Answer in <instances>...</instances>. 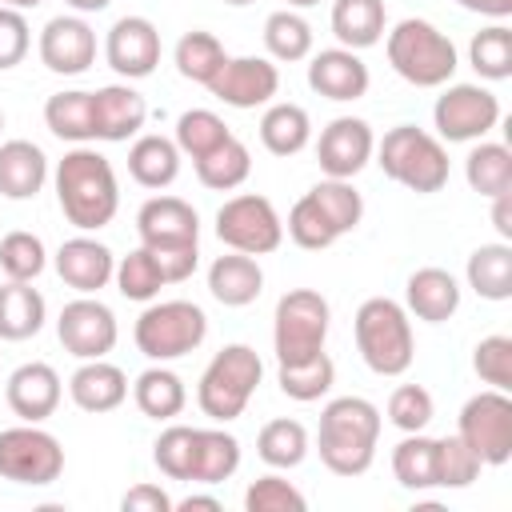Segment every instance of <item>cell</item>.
Wrapping results in <instances>:
<instances>
[{
    "mask_svg": "<svg viewBox=\"0 0 512 512\" xmlns=\"http://www.w3.org/2000/svg\"><path fill=\"white\" fill-rule=\"evenodd\" d=\"M56 200L68 224H76L80 232H100L104 224L116 220L120 208V184H116V168L104 152L76 144L72 152H64V160L56 164Z\"/></svg>",
    "mask_w": 512,
    "mask_h": 512,
    "instance_id": "1",
    "label": "cell"
},
{
    "mask_svg": "<svg viewBox=\"0 0 512 512\" xmlns=\"http://www.w3.org/2000/svg\"><path fill=\"white\" fill-rule=\"evenodd\" d=\"M380 408L364 396H336L320 412V432H316V452L328 472L336 476H364L376 460V440H380Z\"/></svg>",
    "mask_w": 512,
    "mask_h": 512,
    "instance_id": "2",
    "label": "cell"
},
{
    "mask_svg": "<svg viewBox=\"0 0 512 512\" xmlns=\"http://www.w3.org/2000/svg\"><path fill=\"white\" fill-rule=\"evenodd\" d=\"M356 332V348L360 360L376 372V376H404L416 360V336H412V320L408 308L388 300V296H368L356 308L352 320Z\"/></svg>",
    "mask_w": 512,
    "mask_h": 512,
    "instance_id": "3",
    "label": "cell"
},
{
    "mask_svg": "<svg viewBox=\"0 0 512 512\" xmlns=\"http://www.w3.org/2000/svg\"><path fill=\"white\" fill-rule=\"evenodd\" d=\"M384 52H388L392 72L400 80H408L412 88H444L460 68L456 44L432 20H420V16L400 20L388 32Z\"/></svg>",
    "mask_w": 512,
    "mask_h": 512,
    "instance_id": "4",
    "label": "cell"
},
{
    "mask_svg": "<svg viewBox=\"0 0 512 512\" xmlns=\"http://www.w3.org/2000/svg\"><path fill=\"white\" fill-rule=\"evenodd\" d=\"M376 164L384 168L388 180L404 184L416 196H432L448 184V148L440 136L416 128V124H396L384 132L376 144Z\"/></svg>",
    "mask_w": 512,
    "mask_h": 512,
    "instance_id": "5",
    "label": "cell"
},
{
    "mask_svg": "<svg viewBox=\"0 0 512 512\" xmlns=\"http://www.w3.org/2000/svg\"><path fill=\"white\" fill-rule=\"evenodd\" d=\"M264 376V364H260V352L248 348V344H224L208 368L200 372V384H196V404L208 420L216 424H228L236 416H244L256 384Z\"/></svg>",
    "mask_w": 512,
    "mask_h": 512,
    "instance_id": "6",
    "label": "cell"
},
{
    "mask_svg": "<svg viewBox=\"0 0 512 512\" xmlns=\"http://www.w3.org/2000/svg\"><path fill=\"white\" fill-rule=\"evenodd\" d=\"M204 336H208V316L192 300H160V304H148L136 316V328H132L136 348L148 360H156V364H168V360H180V356L196 352L204 344Z\"/></svg>",
    "mask_w": 512,
    "mask_h": 512,
    "instance_id": "7",
    "label": "cell"
},
{
    "mask_svg": "<svg viewBox=\"0 0 512 512\" xmlns=\"http://www.w3.org/2000/svg\"><path fill=\"white\" fill-rule=\"evenodd\" d=\"M328 324H332V308L316 288H288L272 312L276 364H296L316 356L328 340Z\"/></svg>",
    "mask_w": 512,
    "mask_h": 512,
    "instance_id": "8",
    "label": "cell"
},
{
    "mask_svg": "<svg viewBox=\"0 0 512 512\" xmlns=\"http://www.w3.org/2000/svg\"><path fill=\"white\" fill-rule=\"evenodd\" d=\"M216 236L224 248L244 256H268L284 244V220L268 196L240 192L220 204L216 212Z\"/></svg>",
    "mask_w": 512,
    "mask_h": 512,
    "instance_id": "9",
    "label": "cell"
},
{
    "mask_svg": "<svg viewBox=\"0 0 512 512\" xmlns=\"http://www.w3.org/2000/svg\"><path fill=\"white\" fill-rule=\"evenodd\" d=\"M456 436L480 456V464L500 468L512 460V400L500 388H484L472 400H464Z\"/></svg>",
    "mask_w": 512,
    "mask_h": 512,
    "instance_id": "10",
    "label": "cell"
},
{
    "mask_svg": "<svg viewBox=\"0 0 512 512\" xmlns=\"http://www.w3.org/2000/svg\"><path fill=\"white\" fill-rule=\"evenodd\" d=\"M64 472V448L52 432L40 424H16L0 432V476L12 484H32L44 488L60 480Z\"/></svg>",
    "mask_w": 512,
    "mask_h": 512,
    "instance_id": "11",
    "label": "cell"
},
{
    "mask_svg": "<svg viewBox=\"0 0 512 512\" xmlns=\"http://www.w3.org/2000/svg\"><path fill=\"white\" fill-rule=\"evenodd\" d=\"M432 124L448 144L484 140L500 124V100L480 84H448L432 104Z\"/></svg>",
    "mask_w": 512,
    "mask_h": 512,
    "instance_id": "12",
    "label": "cell"
},
{
    "mask_svg": "<svg viewBox=\"0 0 512 512\" xmlns=\"http://www.w3.org/2000/svg\"><path fill=\"white\" fill-rule=\"evenodd\" d=\"M56 336L64 344V352H72L76 360H104L112 348H116V336H120V324H116V312L96 300V296H76L60 308V320H56Z\"/></svg>",
    "mask_w": 512,
    "mask_h": 512,
    "instance_id": "13",
    "label": "cell"
},
{
    "mask_svg": "<svg viewBox=\"0 0 512 512\" xmlns=\"http://www.w3.org/2000/svg\"><path fill=\"white\" fill-rule=\"evenodd\" d=\"M104 60L124 80H144L160 64V28L148 16H120L104 36Z\"/></svg>",
    "mask_w": 512,
    "mask_h": 512,
    "instance_id": "14",
    "label": "cell"
},
{
    "mask_svg": "<svg viewBox=\"0 0 512 512\" xmlns=\"http://www.w3.org/2000/svg\"><path fill=\"white\" fill-rule=\"evenodd\" d=\"M208 92L228 108H260L280 92V68L268 56H228Z\"/></svg>",
    "mask_w": 512,
    "mask_h": 512,
    "instance_id": "15",
    "label": "cell"
},
{
    "mask_svg": "<svg viewBox=\"0 0 512 512\" xmlns=\"http://www.w3.org/2000/svg\"><path fill=\"white\" fill-rule=\"evenodd\" d=\"M40 64L56 76H80L96 60V32L84 16H52L40 32Z\"/></svg>",
    "mask_w": 512,
    "mask_h": 512,
    "instance_id": "16",
    "label": "cell"
},
{
    "mask_svg": "<svg viewBox=\"0 0 512 512\" xmlns=\"http://www.w3.org/2000/svg\"><path fill=\"white\" fill-rule=\"evenodd\" d=\"M372 152H376V136L360 116H336L316 140V160L324 176H336V180H352L372 160Z\"/></svg>",
    "mask_w": 512,
    "mask_h": 512,
    "instance_id": "17",
    "label": "cell"
},
{
    "mask_svg": "<svg viewBox=\"0 0 512 512\" xmlns=\"http://www.w3.org/2000/svg\"><path fill=\"white\" fill-rule=\"evenodd\" d=\"M60 396H64V384H60V372L44 360H28L20 364L8 384H4V400L8 408L24 420V424H44L56 408H60Z\"/></svg>",
    "mask_w": 512,
    "mask_h": 512,
    "instance_id": "18",
    "label": "cell"
},
{
    "mask_svg": "<svg viewBox=\"0 0 512 512\" xmlns=\"http://www.w3.org/2000/svg\"><path fill=\"white\" fill-rule=\"evenodd\" d=\"M140 244L168 248V244H200V216L180 196H152L136 212Z\"/></svg>",
    "mask_w": 512,
    "mask_h": 512,
    "instance_id": "19",
    "label": "cell"
},
{
    "mask_svg": "<svg viewBox=\"0 0 512 512\" xmlns=\"http://www.w3.org/2000/svg\"><path fill=\"white\" fill-rule=\"evenodd\" d=\"M372 76L368 64L360 60V52L352 48H320L308 60V88L320 92L324 100H360L368 92Z\"/></svg>",
    "mask_w": 512,
    "mask_h": 512,
    "instance_id": "20",
    "label": "cell"
},
{
    "mask_svg": "<svg viewBox=\"0 0 512 512\" xmlns=\"http://www.w3.org/2000/svg\"><path fill=\"white\" fill-rule=\"evenodd\" d=\"M148 120V100L132 84H104L92 92V128L104 144H124Z\"/></svg>",
    "mask_w": 512,
    "mask_h": 512,
    "instance_id": "21",
    "label": "cell"
},
{
    "mask_svg": "<svg viewBox=\"0 0 512 512\" xmlns=\"http://www.w3.org/2000/svg\"><path fill=\"white\" fill-rule=\"evenodd\" d=\"M112 272H116L112 248L92 236H72L56 248V276L80 296H96L112 280Z\"/></svg>",
    "mask_w": 512,
    "mask_h": 512,
    "instance_id": "22",
    "label": "cell"
},
{
    "mask_svg": "<svg viewBox=\"0 0 512 512\" xmlns=\"http://www.w3.org/2000/svg\"><path fill=\"white\" fill-rule=\"evenodd\" d=\"M68 396L80 412H116L128 400V376L108 360H84L68 380Z\"/></svg>",
    "mask_w": 512,
    "mask_h": 512,
    "instance_id": "23",
    "label": "cell"
},
{
    "mask_svg": "<svg viewBox=\"0 0 512 512\" xmlns=\"http://www.w3.org/2000/svg\"><path fill=\"white\" fill-rule=\"evenodd\" d=\"M208 292L224 308H248L264 292V268L256 264V256L228 248V256H216L208 268Z\"/></svg>",
    "mask_w": 512,
    "mask_h": 512,
    "instance_id": "24",
    "label": "cell"
},
{
    "mask_svg": "<svg viewBox=\"0 0 512 512\" xmlns=\"http://www.w3.org/2000/svg\"><path fill=\"white\" fill-rule=\"evenodd\" d=\"M404 304L424 324H444L460 308V284L444 268H416L404 284Z\"/></svg>",
    "mask_w": 512,
    "mask_h": 512,
    "instance_id": "25",
    "label": "cell"
},
{
    "mask_svg": "<svg viewBox=\"0 0 512 512\" xmlns=\"http://www.w3.org/2000/svg\"><path fill=\"white\" fill-rule=\"evenodd\" d=\"M48 180V156L32 140H4L0 144V196L4 200H32Z\"/></svg>",
    "mask_w": 512,
    "mask_h": 512,
    "instance_id": "26",
    "label": "cell"
},
{
    "mask_svg": "<svg viewBox=\"0 0 512 512\" xmlns=\"http://www.w3.org/2000/svg\"><path fill=\"white\" fill-rule=\"evenodd\" d=\"M128 176L140 188H168L180 176V148H176V140H168L160 132L136 136L132 148H128Z\"/></svg>",
    "mask_w": 512,
    "mask_h": 512,
    "instance_id": "27",
    "label": "cell"
},
{
    "mask_svg": "<svg viewBox=\"0 0 512 512\" xmlns=\"http://www.w3.org/2000/svg\"><path fill=\"white\" fill-rule=\"evenodd\" d=\"M384 0H332V36L340 48L364 52L384 36Z\"/></svg>",
    "mask_w": 512,
    "mask_h": 512,
    "instance_id": "28",
    "label": "cell"
},
{
    "mask_svg": "<svg viewBox=\"0 0 512 512\" xmlns=\"http://www.w3.org/2000/svg\"><path fill=\"white\" fill-rule=\"evenodd\" d=\"M48 304L32 288V280H4L0 284V340H28L44 328Z\"/></svg>",
    "mask_w": 512,
    "mask_h": 512,
    "instance_id": "29",
    "label": "cell"
},
{
    "mask_svg": "<svg viewBox=\"0 0 512 512\" xmlns=\"http://www.w3.org/2000/svg\"><path fill=\"white\" fill-rule=\"evenodd\" d=\"M132 400H136V408H140L148 420H176V416L184 412V404H188V388H184V380H180L172 368L152 364V368H144V372L136 376Z\"/></svg>",
    "mask_w": 512,
    "mask_h": 512,
    "instance_id": "30",
    "label": "cell"
},
{
    "mask_svg": "<svg viewBox=\"0 0 512 512\" xmlns=\"http://www.w3.org/2000/svg\"><path fill=\"white\" fill-rule=\"evenodd\" d=\"M468 288L480 296V300H512V244L508 240H496V244H480L472 256H468Z\"/></svg>",
    "mask_w": 512,
    "mask_h": 512,
    "instance_id": "31",
    "label": "cell"
},
{
    "mask_svg": "<svg viewBox=\"0 0 512 512\" xmlns=\"http://www.w3.org/2000/svg\"><path fill=\"white\" fill-rule=\"evenodd\" d=\"M308 140H312V120L300 104L292 100L268 104V112L260 116V144L272 156H296L308 148Z\"/></svg>",
    "mask_w": 512,
    "mask_h": 512,
    "instance_id": "32",
    "label": "cell"
},
{
    "mask_svg": "<svg viewBox=\"0 0 512 512\" xmlns=\"http://www.w3.org/2000/svg\"><path fill=\"white\" fill-rule=\"evenodd\" d=\"M240 468V440L224 428H196L192 484H224Z\"/></svg>",
    "mask_w": 512,
    "mask_h": 512,
    "instance_id": "33",
    "label": "cell"
},
{
    "mask_svg": "<svg viewBox=\"0 0 512 512\" xmlns=\"http://www.w3.org/2000/svg\"><path fill=\"white\" fill-rule=\"evenodd\" d=\"M392 476L408 492L436 488V436L404 432V440L392 448Z\"/></svg>",
    "mask_w": 512,
    "mask_h": 512,
    "instance_id": "34",
    "label": "cell"
},
{
    "mask_svg": "<svg viewBox=\"0 0 512 512\" xmlns=\"http://www.w3.org/2000/svg\"><path fill=\"white\" fill-rule=\"evenodd\" d=\"M464 180L472 192L488 200L500 192H512V148L496 140H480L464 160Z\"/></svg>",
    "mask_w": 512,
    "mask_h": 512,
    "instance_id": "35",
    "label": "cell"
},
{
    "mask_svg": "<svg viewBox=\"0 0 512 512\" xmlns=\"http://www.w3.org/2000/svg\"><path fill=\"white\" fill-rule=\"evenodd\" d=\"M276 384H280V392H284L288 400L312 404V400H320V396L332 392V384H336V364H332V356L320 348V352L308 356V360L280 364V368H276Z\"/></svg>",
    "mask_w": 512,
    "mask_h": 512,
    "instance_id": "36",
    "label": "cell"
},
{
    "mask_svg": "<svg viewBox=\"0 0 512 512\" xmlns=\"http://www.w3.org/2000/svg\"><path fill=\"white\" fill-rule=\"evenodd\" d=\"M44 124L52 136L68 140V144H88L96 140V128H92V92H56L48 96L44 104Z\"/></svg>",
    "mask_w": 512,
    "mask_h": 512,
    "instance_id": "37",
    "label": "cell"
},
{
    "mask_svg": "<svg viewBox=\"0 0 512 512\" xmlns=\"http://www.w3.org/2000/svg\"><path fill=\"white\" fill-rule=\"evenodd\" d=\"M192 164H196V180H200L204 188H212V192H232V188H240V184L248 180V172H252V152H248L244 140L228 136L220 148H212L208 156H200V160H192Z\"/></svg>",
    "mask_w": 512,
    "mask_h": 512,
    "instance_id": "38",
    "label": "cell"
},
{
    "mask_svg": "<svg viewBox=\"0 0 512 512\" xmlns=\"http://www.w3.org/2000/svg\"><path fill=\"white\" fill-rule=\"evenodd\" d=\"M308 428L300 424V420H288V416H280V420H268L264 428H260V436H256V456L268 464V468H280V472H288V468H300L304 464V456H308Z\"/></svg>",
    "mask_w": 512,
    "mask_h": 512,
    "instance_id": "39",
    "label": "cell"
},
{
    "mask_svg": "<svg viewBox=\"0 0 512 512\" xmlns=\"http://www.w3.org/2000/svg\"><path fill=\"white\" fill-rule=\"evenodd\" d=\"M172 60H176V72H180L184 80H192V84H204V88H208V84H212V76L224 68L228 52H224V44H220L212 32L192 28V32H184V36L176 40Z\"/></svg>",
    "mask_w": 512,
    "mask_h": 512,
    "instance_id": "40",
    "label": "cell"
},
{
    "mask_svg": "<svg viewBox=\"0 0 512 512\" xmlns=\"http://www.w3.org/2000/svg\"><path fill=\"white\" fill-rule=\"evenodd\" d=\"M264 48L280 64H296L312 56V24L296 8H280L264 20Z\"/></svg>",
    "mask_w": 512,
    "mask_h": 512,
    "instance_id": "41",
    "label": "cell"
},
{
    "mask_svg": "<svg viewBox=\"0 0 512 512\" xmlns=\"http://www.w3.org/2000/svg\"><path fill=\"white\" fill-rule=\"evenodd\" d=\"M308 196L316 200V208L324 212V220L336 228V236H348V232L364 220V196L352 188V180L324 176L320 184L308 188Z\"/></svg>",
    "mask_w": 512,
    "mask_h": 512,
    "instance_id": "42",
    "label": "cell"
},
{
    "mask_svg": "<svg viewBox=\"0 0 512 512\" xmlns=\"http://www.w3.org/2000/svg\"><path fill=\"white\" fill-rule=\"evenodd\" d=\"M112 280H116L120 296H124V300H136V304H152V300L160 296V288L168 284L164 272H160V264H156V256H152L144 244L116 260Z\"/></svg>",
    "mask_w": 512,
    "mask_h": 512,
    "instance_id": "43",
    "label": "cell"
},
{
    "mask_svg": "<svg viewBox=\"0 0 512 512\" xmlns=\"http://www.w3.org/2000/svg\"><path fill=\"white\" fill-rule=\"evenodd\" d=\"M228 136H232L228 124H224L212 108H188V112H180V120H176V136H172V140H176L180 156L200 160V156H208L212 148H220Z\"/></svg>",
    "mask_w": 512,
    "mask_h": 512,
    "instance_id": "44",
    "label": "cell"
},
{
    "mask_svg": "<svg viewBox=\"0 0 512 512\" xmlns=\"http://www.w3.org/2000/svg\"><path fill=\"white\" fill-rule=\"evenodd\" d=\"M468 64L480 80H508L512 76V32L504 24L480 28L468 44Z\"/></svg>",
    "mask_w": 512,
    "mask_h": 512,
    "instance_id": "45",
    "label": "cell"
},
{
    "mask_svg": "<svg viewBox=\"0 0 512 512\" xmlns=\"http://www.w3.org/2000/svg\"><path fill=\"white\" fill-rule=\"evenodd\" d=\"M48 264V252H44V240L36 232H8L0 236V272L8 280H36Z\"/></svg>",
    "mask_w": 512,
    "mask_h": 512,
    "instance_id": "46",
    "label": "cell"
},
{
    "mask_svg": "<svg viewBox=\"0 0 512 512\" xmlns=\"http://www.w3.org/2000/svg\"><path fill=\"white\" fill-rule=\"evenodd\" d=\"M192 456H196V428L188 424H168L152 444V460L168 480H192Z\"/></svg>",
    "mask_w": 512,
    "mask_h": 512,
    "instance_id": "47",
    "label": "cell"
},
{
    "mask_svg": "<svg viewBox=\"0 0 512 512\" xmlns=\"http://www.w3.org/2000/svg\"><path fill=\"white\" fill-rule=\"evenodd\" d=\"M480 456L460 436L436 440V488H468L480 480Z\"/></svg>",
    "mask_w": 512,
    "mask_h": 512,
    "instance_id": "48",
    "label": "cell"
},
{
    "mask_svg": "<svg viewBox=\"0 0 512 512\" xmlns=\"http://www.w3.org/2000/svg\"><path fill=\"white\" fill-rule=\"evenodd\" d=\"M284 232H288V236H292V244H296V248H304V252H320V248H332V244L340 240V236H336V228L324 220V212L316 208V200H312L308 192L292 204Z\"/></svg>",
    "mask_w": 512,
    "mask_h": 512,
    "instance_id": "49",
    "label": "cell"
},
{
    "mask_svg": "<svg viewBox=\"0 0 512 512\" xmlns=\"http://www.w3.org/2000/svg\"><path fill=\"white\" fill-rule=\"evenodd\" d=\"M436 416V400L424 384H400L388 396V424L400 432H424Z\"/></svg>",
    "mask_w": 512,
    "mask_h": 512,
    "instance_id": "50",
    "label": "cell"
},
{
    "mask_svg": "<svg viewBox=\"0 0 512 512\" xmlns=\"http://www.w3.org/2000/svg\"><path fill=\"white\" fill-rule=\"evenodd\" d=\"M304 508H308L304 492L276 472L252 480L244 492V512H304Z\"/></svg>",
    "mask_w": 512,
    "mask_h": 512,
    "instance_id": "51",
    "label": "cell"
},
{
    "mask_svg": "<svg viewBox=\"0 0 512 512\" xmlns=\"http://www.w3.org/2000/svg\"><path fill=\"white\" fill-rule=\"evenodd\" d=\"M472 368L488 388L508 392L512 388V336H484L472 352Z\"/></svg>",
    "mask_w": 512,
    "mask_h": 512,
    "instance_id": "52",
    "label": "cell"
},
{
    "mask_svg": "<svg viewBox=\"0 0 512 512\" xmlns=\"http://www.w3.org/2000/svg\"><path fill=\"white\" fill-rule=\"evenodd\" d=\"M32 48V28L24 20L20 8H4L0 4V72L16 68Z\"/></svg>",
    "mask_w": 512,
    "mask_h": 512,
    "instance_id": "53",
    "label": "cell"
},
{
    "mask_svg": "<svg viewBox=\"0 0 512 512\" xmlns=\"http://www.w3.org/2000/svg\"><path fill=\"white\" fill-rule=\"evenodd\" d=\"M148 252L156 256V264H160L168 284H184L200 264V244H168V248H148Z\"/></svg>",
    "mask_w": 512,
    "mask_h": 512,
    "instance_id": "54",
    "label": "cell"
},
{
    "mask_svg": "<svg viewBox=\"0 0 512 512\" xmlns=\"http://www.w3.org/2000/svg\"><path fill=\"white\" fill-rule=\"evenodd\" d=\"M172 496L160 488V484H132L124 496H120V508L124 512H172Z\"/></svg>",
    "mask_w": 512,
    "mask_h": 512,
    "instance_id": "55",
    "label": "cell"
},
{
    "mask_svg": "<svg viewBox=\"0 0 512 512\" xmlns=\"http://www.w3.org/2000/svg\"><path fill=\"white\" fill-rule=\"evenodd\" d=\"M492 224H496L500 240H512V192L492 196Z\"/></svg>",
    "mask_w": 512,
    "mask_h": 512,
    "instance_id": "56",
    "label": "cell"
},
{
    "mask_svg": "<svg viewBox=\"0 0 512 512\" xmlns=\"http://www.w3.org/2000/svg\"><path fill=\"white\" fill-rule=\"evenodd\" d=\"M460 8L468 12H480V16H492V20H504L512 16V0H456Z\"/></svg>",
    "mask_w": 512,
    "mask_h": 512,
    "instance_id": "57",
    "label": "cell"
},
{
    "mask_svg": "<svg viewBox=\"0 0 512 512\" xmlns=\"http://www.w3.org/2000/svg\"><path fill=\"white\" fill-rule=\"evenodd\" d=\"M172 508H180V512H220V500L216 496H204V492H192V496L176 500Z\"/></svg>",
    "mask_w": 512,
    "mask_h": 512,
    "instance_id": "58",
    "label": "cell"
},
{
    "mask_svg": "<svg viewBox=\"0 0 512 512\" xmlns=\"http://www.w3.org/2000/svg\"><path fill=\"white\" fill-rule=\"evenodd\" d=\"M64 4H68V8H76L80 16H88V12H104L112 0H64Z\"/></svg>",
    "mask_w": 512,
    "mask_h": 512,
    "instance_id": "59",
    "label": "cell"
},
{
    "mask_svg": "<svg viewBox=\"0 0 512 512\" xmlns=\"http://www.w3.org/2000/svg\"><path fill=\"white\" fill-rule=\"evenodd\" d=\"M4 8H20V12H28V8H40L44 0H0Z\"/></svg>",
    "mask_w": 512,
    "mask_h": 512,
    "instance_id": "60",
    "label": "cell"
},
{
    "mask_svg": "<svg viewBox=\"0 0 512 512\" xmlns=\"http://www.w3.org/2000/svg\"><path fill=\"white\" fill-rule=\"evenodd\" d=\"M312 4H320V0H288V8H312Z\"/></svg>",
    "mask_w": 512,
    "mask_h": 512,
    "instance_id": "61",
    "label": "cell"
},
{
    "mask_svg": "<svg viewBox=\"0 0 512 512\" xmlns=\"http://www.w3.org/2000/svg\"><path fill=\"white\" fill-rule=\"evenodd\" d=\"M224 4H232V8H244V4H256V0H224Z\"/></svg>",
    "mask_w": 512,
    "mask_h": 512,
    "instance_id": "62",
    "label": "cell"
},
{
    "mask_svg": "<svg viewBox=\"0 0 512 512\" xmlns=\"http://www.w3.org/2000/svg\"><path fill=\"white\" fill-rule=\"evenodd\" d=\"M0 128H4V108H0Z\"/></svg>",
    "mask_w": 512,
    "mask_h": 512,
    "instance_id": "63",
    "label": "cell"
}]
</instances>
